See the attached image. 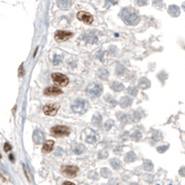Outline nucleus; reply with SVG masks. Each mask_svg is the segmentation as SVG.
I'll list each match as a JSON object with an SVG mask.
<instances>
[{
    "label": "nucleus",
    "mask_w": 185,
    "mask_h": 185,
    "mask_svg": "<svg viewBox=\"0 0 185 185\" xmlns=\"http://www.w3.org/2000/svg\"><path fill=\"white\" fill-rule=\"evenodd\" d=\"M73 1H69V0H62V1H57V4L61 8H69L73 5Z\"/></svg>",
    "instance_id": "19"
},
{
    "label": "nucleus",
    "mask_w": 185,
    "mask_h": 185,
    "mask_svg": "<svg viewBox=\"0 0 185 185\" xmlns=\"http://www.w3.org/2000/svg\"><path fill=\"white\" fill-rule=\"evenodd\" d=\"M60 62H61V57L60 56H55V58H54V61H53V64H59L60 63Z\"/></svg>",
    "instance_id": "33"
},
{
    "label": "nucleus",
    "mask_w": 185,
    "mask_h": 185,
    "mask_svg": "<svg viewBox=\"0 0 185 185\" xmlns=\"http://www.w3.org/2000/svg\"><path fill=\"white\" fill-rule=\"evenodd\" d=\"M130 185H138L137 183H132V184H130Z\"/></svg>",
    "instance_id": "38"
},
{
    "label": "nucleus",
    "mask_w": 185,
    "mask_h": 185,
    "mask_svg": "<svg viewBox=\"0 0 185 185\" xmlns=\"http://www.w3.org/2000/svg\"><path fill=\"white\" fill-rule=\"evenodd\" d=\"M87 109H89V102L83 99L75 100L72 105V110L76 114H84Z\"/></svg>",
    "instance_id": "2"
},
{
    "label": "nucleus",
    "mask_w": 185,
    "mask_h": 185,
    "mask_svg": "<svg viewBox=\"0 0 185 185\" xmlns=\"http://www.w3.org/2000/svg\"><path fill=\"white\" fill-rule=\"evenodd\" d=\"M82 137L84 139L85 141H86L87 143H94L98 140V134H97L96 131L92 130L91 129H86V130H84Z\"/></svg>",
    "instance_id": "5"
},
{
    "label": "nucleus",
    "mask_w": 185,
    "mask_h": 185,
    "mask_svg": "<svg viewBox=\"0 0 185 185\" xmlns=\"http://www.w3.org/2000/svg\"><path fill=\"white\" fill-rule=\"evenodd\" d=\"M53 146H54V141H45L43 148H42V153H48L53 150Z\"/></svg>",
    "instance_id": "15"
},
{
    "label": "nucleus",
    "mask_w": 185,
    "mask_h": 185,
    "mask_svg": "<svg viewBox=\"0 0 185 185\" xmlns=\"http://www.w3.org/2000/svg\"><path fill=\"white\" fill-rule=\"evenodd\" d=\"M136 160V154L133 153V152H129L126 154V156H125V161L126 163H131L133 161Z\"/></svg>",
    "instance_id": "22"
},
{
    "label": "nucleus",
    "mask_w": 185,
    "mask_h": 185,
    "mask_svg": "<svg viewBox=\"0 0 185 185\" xmlns=\"http://www.w3.org/2000/svg\"><path fill=\"white\" fill-rule=\"evenodd\" d=\"M25 72H24V69H23V64H22L20 66V68H19V76L20 77H23L24 75Z\"/></svg>",
    "instance_id": "31"
},
{
    "label": "nucleus",
    "mask_w": 185,
    "mask_h": 185,
    "mask_svg": "<svg viewBox=\"0 0 185 185\" xmlns=\"http://www.w3.org/2000/svg\"><path fill=\"white\" fill-rule=\"evenodd\" d=\"M98 76H99V78L102 79V80H106L107 78H108V76H109V73H108V71H107L106 69L102 68V69L99 70Z\"/></svg>",
    "instance_id": "21"
},
{
    "label": "nucleus",
    "mask_w": 185,
    "mask_h": 185,
    "mask_svg": "<svg viewBox=\"0 0 185 185\" xmlns=\"http://www.w3.org/2000/svg\"><path fill=\"white\" fill-rule=\"evenodd\" d=\"M84 39L86 40V42L92 44V43H96L97 40H98V38H97V36L93 33L89 32V33H86V35H84Z\"/></svg>",
    "instance_id": "17"
},
{
    "label": "nucleus",
    "mask_w": 185,
    "mask_h": 185,
    "mask_svg": "<svg viewBox=\"0 0 185 185\" xmlns=\"http://www.w3.org/2000/svg\"><path fill=\"white\" fill-rule=\"evenodd\" d=\"M60 108V105L57 103H51L47 104L43 107V112L46 115H55L58 113V110Z\"/></svg>",
    "instance_id": "8"
},
{
    "label": "nucleus",
    "mask_w": 185,
    "mask_h": 185,
    "mask_svg": "<svg viewBox=\"0 0 185 185\" xmlns=\"http://www.w3.org/2000/svg\"><path fill=\"white\" fill-rule=\"evenodd\" d=\"M77 18L86 24H91L93 23V16L86 11H79L77 13Z\"/></svg>",
    "instance_id": "9"
},
{
    "label": "nucleus",
    "mask_w": 185,
    "mask_h": 185,
    "mask_svg": "<svg viewBox=\"0 0 185 185\" xmlns=\"http://www.w3.org/2000/svg\"><path fill=\"white\" fill-rule=\"evenodd\" d=\"M143 168L147 171H152L153 168V165L151 163V161H145L144 164H143Z\"/></svg>",
    "instance_id": "27"
},
{
    "label": "nucleus",
    "mask_w": 185,
    "mask_h": 185,
    "mask_svg": "<svg viewBox=\"0 0 185 185\" xmlns=\"http://www.w3.org/2000/svg\"><path fill=\"white\" fill-rule=\"evenodd\" d=\"M125 71H126V68L122 65H118L117 68H116V74H117L118 75L123 74L125 73Z\"/></svg>",
    "instance_id": "29"
},
{
    "label": "nucleus",
    "mask_w": 185,
    "mask_h": 185,
    "mask_svg": "<svg viewBox=\"0 0 185 185\" xmlns=\"http://www.w3.org/2000/svg\"><path fill=\"white\" fill-rule=\"evenodd\" d=\"M50 132L55 137H64L70 134V129L66 126H55L51 129Z\"/></svg>",
    "instance_id": "4"
},
{
    "label": "nucleus",
    "mask_w": 185,
    "mask_h": 185,
    "mask_svg": "<svg viewBox=\"0 0 185 185\" xmlns=\"http://www.w3.org/2000/svg\"><path fill=\"white\" fill-rule=\"evenodd\" d=\"M4 150L5 152H8V151H11V145L9 144L8 142H6L5 145H4Z\"/></svg>",
    "instance_id": "32"
},
{
    "label": "nucleus",
    "mask_w": 185,
    "mask_h": 185,
    "mask_svg": "<svg viewBox=\"0 0 185 185\" xmlns=\"http://www.w3.org/2000/svg\"><path fill=\"white\" fill-rule=\"evenodd\" d=\"M71 36H73V34L71 32H67V31H57L55 33V39L58 42L66 41L69 39Z\"/></svg>",
    "instance_id": "10"
},
{
    "label": "nucleus",
    "mask_w": 185,
    "mask_h": 185,
    "mask_svg": "<svg viewBox=\"0 0 185 185\" xmlns=\"http://www.w3.org/2000/svg\"><path fill=\"white\" fill-rule=\"evenodd\" d=\"M128 93L131 96H136L138 93V89L134 86H129L128 89Z\"/></svg>",
    "instance_id": "28"
},
{
    "label": "nucleus",
    "mask_w": 185,
    "mask_h": 185,
    "mask_svg": "<svg viewBox=\"0 0 185 185\" xmlns=\"http://www.w3.org/2000/svg\"><path fill=\"white\" fill-rule=\"evenodd\" d=\"M62 172L67 177L74 178L76 176L77 172H78V168L75 167V165H62Z\"/></svg>",
    "instance_id": "7"
},
{
    "label": "nucleus",
    "mask_w": 185,
    "mask_h": 185,
    "mask_svg": "<svg viewBox=\"0 0 185 185\" xmlns=\"http://www.w3.org/2000/svg\"><path fill=\"white\" fill-rule=\"evenodd\" d=\"M51 77H52V80L54 81V83L61 86H66L68 85V83H69L68 77L62 74H60V73H53Z\"/></svg>",
    "instance_id": "6"
},
{
    "label": "nucleus",
    "mask_w": 185,
    "mask_h": 185,
    "mask_svg": "<svg viewBox=\"0 0 185 185\" xmlns=\"http://www.w3.org/2000/svg\"><path fill=\"white\" fill-rule=\"evenodd\" d=\"M44 139H45V135L43 133L42 130L40 129H35L34 131V134H33V140L35 141V143L36 144H40L44 141Z\"/></svg>",
    "instance_id": "11"
},
{
    "label": "nucleus",
    "mask_w": 185,
    "mask_h": 185,
    "mask_svg": "<svg viewBox=\"0 0 185 185\" xmlns=\"http://www.w3.org/2000/svg\"><path fill=\"white\" fill-rule=\"evenodd\" d=\"M130 138L135 141H139L141 139V133L140 131H134L131 135H130Z\"/></svg>",
    "instance_id": "26"
},
{
    "label": "nucleus",
    "mask_w": 185,
    "mask_h": 185,
    "mask_svg": "<svg viewBox=\"0 0 185 185\" xmlns=\"http://www.w3.org/2000/svg\"><path fill=\"white\" fill-rule=\"evenodd\" d=\"M180 174L181 175V176H185V167H183L180 169Z\"/></svg>",
    "instance_id": "35"
},
{
    "label": "nucleus",
    "mask_w": 185,
    "mask_h": 185,
    "mask_svg": "<svg viewBox=\"0 0 185 185\" xmlns=\"http://www.w3.org/2000/svg\"><path fill=\"white\" fill-rule=\"evenodd\" d=\"M62 185H74V184L71 181H65V182H63Z\"/></svg>",
    "instance_id": "36"
},
{
    "label": "nucleus",
    "mask_w": 185,
    "mask_h": 185,
    "mask_svg": "<svg viewBox=\"0 0 185 185\" xmlns=\"http://www.w3.org/2000/svg\"><path fill=\"white\" fill-rule=\"evenodd\" d=\"M102 115L99 114H97L95 115H93V118H92V123L96 126H100L101 123H102Z\"/></svg>",
    "instance_id": "24"
},
{
    "label": "nucleus",
    "mask_w": 185,
    "mask_h": 185,
    "mask_svg": "<svg viewBox=\"0 0 185 185\" xmlns=\"http://www.w3.org/2000/svg\"><path fill=\"white\" fill-rule=\"evenodd\" d=\"M168 11L169 13V15L171 17H179L180 14V9L178 6L176 5H171L168 7Z\"/></svg>",
    "instance_id": "13"
},
{
    "label": "nucleus",
    "mask_w": 185,
    "mask_h": 185,
    "mask_svg": "<svg viewBox=\"0 0 185 185\" xmlns=\"http://www.w3.org/2000/svg\"><path fill=\"white\" fill-rule=\"evenodd\" d=\"M168 145H165V146H159V147L157 148V151L159 152V153H164V152H165L168 150Z\"/></svg>",
    "instance_id": "30"
},
{
    "label": "nucleus",
    "mask_w": 185,
    "mask_h": 185,
    "mask_svg": "<svg viewBox=\"0 0 185 185\" xmlns=\"http://www.w3.org/2000/svg\"><path fill=\"white\" fill-rule=\"evenodd\" d=\"M132 99L130 98V97H123V98H121V100L119 101V105L122 107V108H126V107H129L131 105L132 103Z\"/></svg>",
    "instance_id": "16"
},
{
    "label": "nucleus",
    "mask_w": 185,
    "mask_h": 185,
    "mask_svg": "<svg viewBox=\"0 0 185 185\" xmlns=\"http://www.w3.org/2000/svg\"><path fill=\"white\" fill-rule=\"evenodd\" d=\"M110 86H111V89H112L114 91H116V92H120V91H122V90L125 89L124 85H123L122 83H120V82H117V81L112 82L111 85H110Z\"/></svg>",
    "instance_id": "18"
},
{
    "label": "nucleus",
    "mask_w": 185,
    "mask_h": 185,
    "mask_svg": "<svg viewBox=\"0 0 185 185\" xmlns=\"http://www.w3.org/2000/svg\"><path fill=\"white\" fill-rule=\"evenodd\" d=\"M138 86L141 89H147L151 86V82L149 81V79L146 78V77H141V78L139 80Z\"/></svg>",
    "instance_id": "14"
},
{
    "label": "nucleus",
    "mask_w": 185,
    "mask_h": 185,
    "mask_svg": "<svg viewBox=\"0 0 185 185\" xmlns=\"http://www.w3.org/2000/svg\"><path fill=\"white\" fill-rule=\"evenodd\" d=\"M102 92V86L98 83H92L86 86V94L90 98L100 96Z\"/></svg>",
    "instance_id": "3"
},
{
    "label": "nucleus",
    "mask_w": 185,
    "mask_h": 185,
    "mask_svg": "<svg viewBox=\"0 0 185 185\" xmlns=\"http://www.w3.org/2000/svg\"><path fill=\"white\" fill-rule=\"evenodd\" d=\"M101 175H102V177L108 179V178H110L112 176V172L108 168H103L101 169Z\"/></svg>",
    "instance_id": "25"
},
{
    "label": "nucleus",
    "mask_w": 185,
    "mask_h": 185,
    "mask_svg": "<svg viewBox=\"0 0 185 185\" xmlns=\"http://www.w3.org/2000/svg\"><path fill=\"white\" fill-rule=\"evenodd\" d=\"M62 91L57 86H48L44 90V94L47 96H57L62 94Z\"/></svg>",
    "instance_id": "12"
},
{
    "label": "nucleus",
    "mask_w": 185,
    "mask_h": 185,
    "mask_svg": "<svg viewBox=\"0 0 185 185\" xmlns=\"http://www.w3.org/2000/svg\"><path fill=\"white\" fill-rule=\"evenodd\" d=\"M121 19L126 24L131 25V26L137 25L141 20V18H140L139 14L137 13V11L133 8H126L122 9Z\"/></svg>",
    "instance_id": "1"
},
{
    "label": "nucleus",
    "mask_w": 185,
    "mask_h": 185,
    "mask_svg": "<svg viewBox=\"0 0 185 185\" xmlns=\"http://www.w3.org/2000/svg\"><path fill=\"white\" fill-rule=\"evenodd\" d=\"M136 4H138L139 6H144L147 5V1H136Z\"/></svg>",
    "instance_id": "34"
},
{
    "label": "nucleus",
    "mask_w": 185,
    "mask_h": 185,
    "mask_svg": "<svg viewBox=\"0 0 185 185\" xmlns=\"http://www.w3.org/2000/svg\"><path fill=\"white\" fill-rule=\"evenodd\" d=\"M182 8H183V9H184V11H185V2L182 4Z\"/></svg>",
    "instance_id": "37"
},
{
    "label": "nucleus",
    "mask_w": 185,
    "mask_h": 185,
    "mask_svg": "<svg viewBox=\"0 0 185 185\" xmlns=\"http://www.w3.org/2000/svg\"><path fill=\"white\" fill-rule=\"evenodd\" d=\"M110 164H111V165H112V168H113L114 169H116V170L120 169L121 167H122L121 161L118 160V159H116V158H112V159L110 160Z\"/></svg>",
    "instance_id": "20"
},
{
    "label": "nucleus",
    "mask_w": 185,
    "mask_h": 185,
    "mask_svg": "<svg viewBox=\"0 0 185 185\" xmlns=\"http://www.w3.org/2000/svg\"><path fill=\"white\" fill-rule=\"evenodd\" d=\"M84 151H85V147H84V145H82V144L77 143L74 147V152L76 154H81L82 153H84Z\"/></svg>",
    "instance_id": "23"
}]
</instances>
